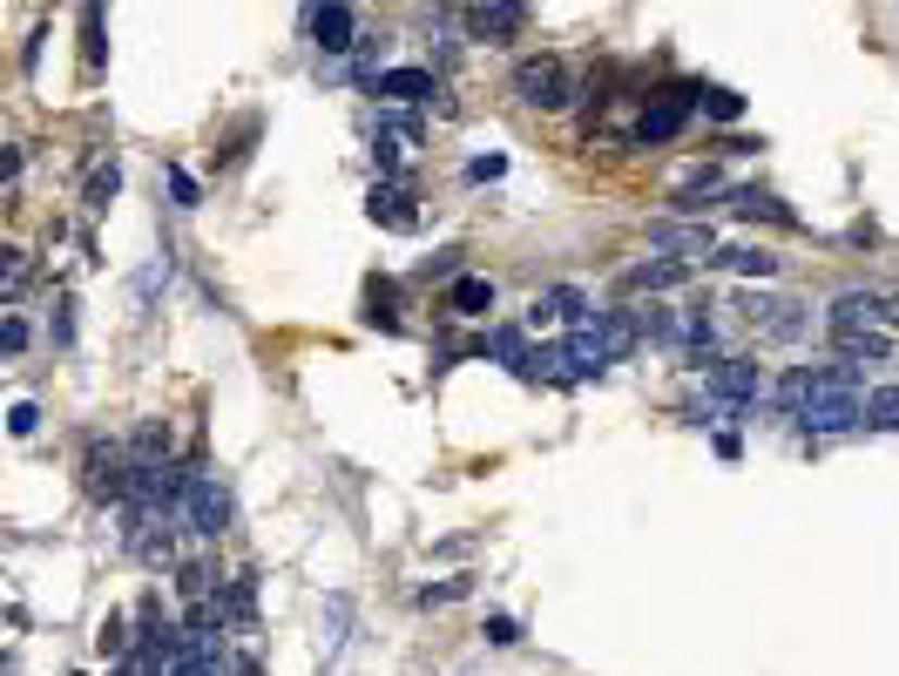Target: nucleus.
<instances>
[{"label": "nucleus", "mask_w": 899, "mask_h": 676, "mask_svg": "<svg viewBox=\"0 0 899 676\" xmlns=\"http://www.w3.org/2000/svg\"><path fill=\"white\" fill-rule=\"evenodd\" d=\"M778 406L804 426V434H846L865 420L859 365H798L778 379Z\"/></svg>", "instance_id": "1"}, {"label": "nucleus", "mask_w": 899, "mask_h": 676, "mask_svg": "<svg viewBox=\"0 0 899 676\" xmlns=\"http://www.w3.org/2000/svg\"><path fill=\"white\" fill-rule=\"evenodd\" d=\"M758 392H764L758 359H710V365H703V413L744 420V413L758 406Z\"/></svg>", "instance_id": "2"}, {"label": "nucleus", "mask_w": 899, "mask_h": 676, "mask_svg": "<svg viewBox=\"0 0 899 676\" xmlns=\"http://www.w3.org/2000/svg\"><path fill=\"white\" fill-rule=\"evenodd\" d=\"M514 96L528 102V109H541V115H562L569 102H575V68L562 54H528L514 68Z\"/></svg>", "instance_id": "3"}, {"label": "nucleus", "mask_w": 899, "mask_h": 676, "mask_svg": "<svg viewBox=\"0 0 899 676\" xmlns=\"http://www.w3.org/2000/svg\"><path fill=\"white\" fill-rule=\"evenodd\" d=\"M129 480H136L129 447L88 440V453H82V487H88V495H96V501H129Z\"/></svg>", "instance_id": "4"}, {"label": "nucleus", "mask_w": 899, "mask_h": 676, "mask_svg": "<svg viewBox=\"0 0 899 676\" xmlns=\"http://www.w3.org/2000/svg\"><path fill=\"white\" fill-rule=\"evenodd\" d=\"M703 109V88L697 82H676V88H663L657 102L642 109V122H636V142L649 149V142H670V136H684V122Z\"/></svg>", "instance_id": "5"}, {"label": "nucleus", "mask_w": 899, "mask_h": 676, "mask_svg": "<svg viewBox=\"0 0 899 676\" xmlns=\"http://www.w3.org/2000/svg\"><path fill=\"white\" fill-rule=\"evenodd\" d=\"M183 528L203 535V541H216L230 528V495L216 474H190V487H183Z\"/></svg>", "instance_id": "6"}, {"label": "nucleus", "mask_w": 899, "mask_h": 676, "mask_svg": "<svg viewBox=\"0 0 899 676\" xmlns=\"http://www.w3.org/2000/svg\"><path fill=\"white\" fill-rule=\"evenodd\" d=\"M737 312L751 318L764 338H778V346H791V338H804V304H791V298H764V291H751V298H737Z\"/></svg>", "instance_id": "7"}, {"label": "nucleus", "mask_w": 899, "mask_h": 676, "mask_svg": "<svg viewBox=\"0 0 899 676\" xmlns=\"http://www.w3.org/2000/svg\"><path fill=\"white\" fill-rule=\"evenodd\" d=\"M460 21H467L474 41H514L521 27H528V8H521V0H480V8H467Z\"/></svg>", "instance_id": "8"}, {"label": "nucleus", "mask_w": 899, "mask_h": 676, "mask_svg": "<svg viewBox=\"0 0 899 676\" xmlns=\"http://www.w3.org/2000/svg\"><path fill=\"white\" fill-rule=\"evenodd\" d=\"M649 243H657L663 258H717V237H710V224H670V217H657L649 224Z\"/></svg>", "instance_id": "9"}, {"label": "nucleus", "mask_w": 899, "mask_h": 676, "mask_svg": "<svg viewBox=\"0 0 899 676\" xmlns=\"http://www.w3.org/2000/svg\"><path fill=\"white\" fill-rule=\"evenodd\" d=\"M609 365H615V359H609V346L596 338V318L562 338V373H569V379H602Z\"/></svg>", "instance_id": "10"}, {"label": "nucleus", "mask_w": 899, "mask_h": 676, "mask_svg": "<svg viewBox=\"0 0 899 676\" xmlns=\"http://www.w3.org/2000/svg\"><path fill=\"white\" fill-rule=\"evenodd\" d=\"M304 27H312V41H319L325 54H346V48L365 41V35H359V14L338 8V0H332V8H312V14H304Z\"/></svg>", "instance_id": "11"}, {"label": "nucleus", "mask_w": 899, "mask_h": 676, "mask_svg": "<svg viewBox=\"0 0 899 676\" xmlns=\"http://www.w3.org/2000/svg\"><path fill=\"white\" fill-rule=\"evenodd\" d=\"M372 96H379V102H433V96H440V82H433L426 68H379V75H372Z\"/></svg>", "instance_id": "12"}, {"label": "nucleus", "mask_w": 899, "mask_h": 676, "mask_svg": "<svg viewBox=\"0 0 899 676\" xmlns=\"http://www.w3.org/2000/svg\"><path fill=\"white\" fill-rule=\"evenodd\" d=\"M365 217L386 224V230H413V197H407V183L379 176V183H372V197H365Z\"/></svg>", "instance_id": "13"}, {"label": "nucleus", "mask_w": 899, "mask_h": 676, "mask_svg": "<svg viewBox=\"0 0 899 676\" xmlns=\"http://www.w3.org/2000/svg\"><path fill=\"white\" fill-rule=\"evenodd\" d=\"M825 318H832V331H873V318H886V298L879 291H839Z\"/></svg>", "instance_id": "14"}, {"label": "nucleus", "mask_w": 899, "mask_h": 676, "mask_svg": "<svg viewBox=\"0 0 899 676\" xmlns=\"http://www.w3.org/2000/svg\"><path fill=\"white\" fill-rule=\"evenodd\" d=\"M690 278V264H676V258H649V264H629L623 271V291H676Z\"/></svg>", "instance_id": "15"}, {"label": "nucleus", "mask_w": 899, "mask_h": 676, "mask_svg": "<svg viewBox=\"0 0 899 676\" xmlns=\"http://www.w3.org/2000/svg\"><path fill=\"white\" fill-rule=\"evenodd\" d=\"M731 210H737V217H751V224H785V230H798V210L778 203L771 190H731Z\"/></svg>", "instance_id": "16"}, {"label": "nucleus", "mask_w": 899, "mask_h": 676, "mask_svg": "<svg viewBox=\"0 0 899 676\" xmlns=\"http://www.w3.org/2000/svg\"><path fill=\"white\" fill-rule=\"evenodd\" d=\"M596 338L609 346V359H629L636 338H642V318L636 312H596Z\"/></svg>", "instance_id": "17"}, {"label": "nucleus", "mask_w": 899, "mask_h": 676, "mask_svg": "<svg viewBox=\"0 0 899 676\" xmlns=\"http://www.w3.org/2000/svg\"><path fill=\"white\" fill-rule=\"evenodd\" d=\"M447 312L453 318H487L494 312V285L487 278H453L447 285Z\"/></svg>", "instance_id": "18"}, {"label": "nucleus", "mask_w": 899, "mask_h": 676, "mask_svg": "<svg viewBox=\"0 0 899 676\" xmlns=\"http://www.w3.org/2000/svg\"><path fill=\"white\" fill-rule=\"evenodd\" d=\"M541 318H569V325L582 331V325H588V298H582L575 285H554V291L535 298V325H541Z\"/></svg>", "instance_id": "19"}, {"label": "nucleus", "mask_w": 899, "mask_h": 676, "mask_svg": "<svg viewBox=\"0 0 899 676\" xmlns=\"http://www.w3.org/2000/svg\"><path fill=\"white\" fill-rule=\"evenodd\" d=\"M170 447H176V434H170L163 420H142V426H136V440H129L136 467H170Z\"/></svg>", "instance_id": "20"}, {"label": "nucleus", "mask_w": 899, "mask_h": 676, "mask_svg": "<svg viewBox=\"0 0 899 676\" xmlns=\"http://www.w3.org/2000/svg\"><path fill=\"white\" fill-rule=\"evenodd\" d=\"M480 352H494L501 365H514L521 379H528V365H535V352H528V338H521L514 325H501V331H487V346H480Z\"/></svg>", "instance_id": "21"}, {"label": "nucleus", "mask_w": 899, "mask_h": 676, "mask_svg": "<svg viewBox=\"0 0 899 676\" xmlns=\"http://www.w3.org/2000/svg\"><path fill=\"white\" fill-rule=\"evenodd\" d=\"M717 190H724V170H690L684 183H676L670 203H676V210H703V197H717Z\"/></svg>", "instance_id": "22"}, {"label": "nucleus", "mask_w": 899, "mask_h": 676, "mask_svg": "<svg viewBox=\"0 0 899 676\" xmlns=\"http://www.w3.org/2000/svg\"><path fill=\"white\" fill-rule=\"evenodd\" d=\"M832 338H839V359H852V365H859V359H865V365H886V352H892L879 331H832Z\"/></svg>", "instance_id": "23"}, {"label": "nucleus", "mask_w": 899, "mask_h": 676, "mask_svg": "<svg viewBox=\"0 0 899 676\" xmlns=\"http://www.w3.org/2000/svg\"><path fill=\"white\" fill-rule=\"evenodd\" d=\"M710 264H717V271H737V278H771V271H778V258H771V251H717Z\"/></svg>", "instance_id": "24"}, {"label": "nucleus", "mask_w": 899, "mask_h": 676, "mask_svg": "<svg viewBox=\"0 0 899 676\" xmlns=\"http://www.w3.org/2000/svg\"><path fill=\"white\" fill-rule=\"evenodd\" d=\"M115 190H122V163L109 157V163L88 170V210H109V203H115Z\"/></svg>", "instance_id": "25"}, {"label": "nucleus", "mask_w": 899, "mask_h": 676, "mask_svg": "<svg viewBox=\"0 0 899 676\" xmlns=\"http://www.w3.org/2000/svg\"><path fill=\"white\" fill-rule=\"evenodd\" d=\"M865 426H886V434H899V386L865 392Z\"/></svg>", "instance_id": "26"}, {"label": "nucleus", "mask_w": 899, "mask_h": 676, "mask_svg": "<svg viewBox=\"0 0 899 676\" xmlns=\"http://www.w3.org/2000/svg\"><path fill=\"white\" fill-rule=\"evenodd\" d=\"M467 589H474V575H453V581H426L413 602H420V609H447V602H460Z\"/></svg>", "instance_id": "27"}, {"label": "nucleus", "mask_w": 899, "mask_h": 676, "mask_svg": "<svg viewBox=\"0 0 899 676\" xmlns=\"http://www.w3.org/2000/svg\"><path fill=\"white\" fill-rule=\"evenodd\" d=\"M176 589L190 596V602H210V589H216V575H210L203 562H183V575H176Z\"/></svg>", "instance_id": "28"}, {"label": "nucleus", "mask_w": 899, "mask_h": 676, "mask_svg": "<svg viewBox=\"0 0 899 676\" xmlns=\"http://www.w3.org/2000/svg\"><path fill=\"white\" fill-rule=\"evenodd\" d=\"M703 115H710V122H737V115H744V96H731V88H703Z\"/></svg>", "instance_id": "29"}, {"label": "nucleus", "mask_w": 899, "mask_h": 676, "mask_svg": "<svg viewBox=\"0 0 899 676\" xmlns=\"http://www.w3.org/2000/svg\"><path fill=\"white\" fill-rule=\"evenodd\" d=\"M170 197H176L183 210H197V203H203V190H197V176H190V170H176V163H170Z\"/></svg>", "instance_id": "30"}, {"label": "nucleus", "mask_w": 899, "mask_h": 676, "mask_svg": "<svg viewBox=\"0 0 899 676\" xmlns=\"http://www.w3.org/2000/svg\"><path fill=\"white\" fill-rule=\"evenodd\" d=\"M487 642H494V650H508V642H521V623L514 616H501V609H494V616H487V629H480Z\"/></svg>", "instance_id": "31"}, {"label": "nucleus", "mask_w": 899, "mask_h": 676, "mask_svg": "<svg viewBox=\"0 0 899 676\" xmlns=\"http://www.w3.org/2000/svg\"><path fill=\"white\" fill-rule=\"evenodd\" d=\"M224 609H230L237 623H251V616H258V596H251V581H230V596H224Z\"/></svg>", "instance_id": "32"}, {"label": "nucleus", "mask_w": 899, "mask_h": 676, "mask_svg": "<svg viewBox=\"0 0 899 676\" xmlns=\"http://www.w3.org/2000/svg\"><path fill=\"white\" fill-rule=\"evenodd\" d=\"M27 278H35V264H27V251H8V304L27 291Z\"/></svg>", "instance_id": "33"}, {"label": "nucleus", "mask_w": 899, "mask_h": 676, "mask_svg": "<svg viewBox=\"0 0 899 676\" xmlns=\"http://www.w3.org/2000/svg\"><path fill=\"white\" fill-rule=\"evenodd\" d=\"M163 285H170V258H157V264H149V271H142V278H136V298L149 304V298H157Z\"/></svg>", "instance_id": "34"}, {"label": "nucleus", "mask_w": 899, "mask_h": 676, "mask_svg": "<svg viewBox=\"0 0 899 676\" xmlns=\"http://www.w3.org/2000/svg\"><path fill=\"white\" fill-rule=\"evenodd\" d=\"M379 136H399V142H420V115H379Z\"/></svg>", "instance_id": "35"}, {"label": "nucleus", "mask_w": 899, "mask_h": 676, "mask_svg": "<svg viewBox=\"0 0 899 676\" xmlns=\"http://www.w3.org/2000/svg\"><path fill=\"white\" fill-rule=\"evenodd\" d=\"M453 271H460V251L447 243V251H433V258L420 264V278H453Z\"/></svg>", "instance_id": "36"}, {"label": "nucleus", "mask_w": 899, "mask_h": 676, "mask_svg": "<svg viewBox=\"0 0 899 676\" xmlns=\"http://www.w3.org/2000/svg\"><path fill=\"white\" fill-rule=\"evenodd\" d=\"M35 426H41V413H35V406H27V399H21V406L8 413V434H14V440H27V434H35Z\"/></svg>", "instance_id": "37"}, {"label": "nucleus", "mask_w": 899, "mask_h": 676, "mask_svg": "<svg viewBox=\"0 0 899 676\" xmlns=\"http://www.w3.org/2000/svg\"><path fill=\"white\" fill-rule=\"evenodd\" d=\"M21 346H27V325L8 312V325H0V352H8V359H21Z\"/></svg>", "instance_id": "38"}, {"label": "nucleus", "mask_w": 899, "mask_h": 676, "mask_svg": "<svg viewBox=\"0 0 899 676\" xmlns=\"http://www.w3.org/2000/svg\"><path fill=\"white\" fill-rule=\"evenodd\" d=\"M501 170H508L501 157H474V163H467V176H474V183H494V176H501Z\"/></svg>", "instance_id": "39"}, {"label": "nucleus", "mask_w": 899, "mask_h": 676, "mask_svg": "<svg viewBox=\"0 0 899 676\" xmlns=\"http://www.w3.org/2000/svg\"><path fill=\"white\" fill-rule=\"evenodd\" d=\"M48 331H54V346H68V338H75V318H68V304H61V312H54V325H48Z\"/></svg>", "instance_id": "40"}, {"label": "nucleus", "mask_w": 899, "mask_h": 676, "mask_svg": "<svg viewBox=\"0 0 899 676\" xmlns=\"http://www.w3.org/2000/svg\"><path fill=\"white\" fill-rule=\"evenodd\" d=\"M230 676H264V663H258V656H251V650H244V656H237V663H230Z\"/></svg>", "instance_id": "41"}]
</instances>
